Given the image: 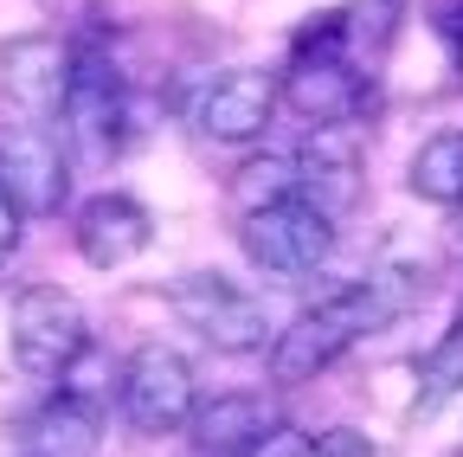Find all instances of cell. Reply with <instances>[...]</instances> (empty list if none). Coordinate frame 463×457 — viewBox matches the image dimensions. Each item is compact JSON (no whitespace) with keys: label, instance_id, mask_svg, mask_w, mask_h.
Segmentation results:
<instances>
[{"label":"cell","instance_id":"8992f818","mask_svg":"<svg viewBox=\"0 0 463 457\" xmlns=\"http://www.w3.org/2000/svg\"><path fill=\"white\" fill-rule=\"evenodd\" d=\"M167 303H174V316H181L206 348H219V355H264L270 348V309L251 297V290H239L232 277H219V271H194V277H181L167 290Z\"/></svg>","mask_w":463,"mask_h":457},{"label":"cell","instance_id":"277c9868","mask_svg":"<svg viewBox=\"0 0 463 457\" xmlns=\"http://www.w3.org/2000/svg\"><path fill=\"white\" fill-rule=\"evenodd\" d=\"M0 187L14 194V206L26 219H52L71 200V148L58 136V123L45 117H0Z\"/></svg>","mask_w":463,"mask_h":457},{"label":"cell","instance_id":"6da1fadb","mask_svg":"<svg viewBox=\"0 0 463 457\" xmlns=\"http://www.w3.org/2000/svg\"><path fill=\"white\" fill-rule=\"evenodd\" d=\"M425 297V271L419 264H373L367 277L341 283L335 297H322L316 309H303L289 328L270 335V386H309L316 374H328L354 341L392 328L405 309Z\"/></svg>","mask_w":463,"mask_h":457},{"label":"cell","instance_id":"44dd1931","mask_svg":"<svg viewBox=\"0 0 463 457\" xmlns=\"http://www.w3.org/2000/svg\"><path fill=\"white\" fill-rule=\"evenodd\" d=\"M431 20H438V33H444V45H450V65H457V78H463V0H438V7H431Z\"/></svg>","mask_w":463,"mask_h":457},{"label":"cell","instance_id":"30bf717a","mask_svg":"<svg viewBox=\"0 0 463 457\" xmlns=\"http://www.w3.org/2000/svg\"><path fill=\"white\" fill-rule=\"evenodd\" d=\"M148 239H155V219H148V206H142L136 194H123V187L90 194V200L78 206V219H71V245H78V258H84L90 271H123L129 258L148 252Z\"/></svg>","mask_w":463,"mask_h":457},{"label":"cell","instance_id":"52a82bcc","mask_svg":"<svg viewBox=\"0 0 463 457\" xmlns=\"http://www.w3.org/2000/svg\"><path fill=\"white\" fill-rule=\"evenodd\" d=\"M239 245L264 277H309L335 252V219L316 213L309 200H277L239 219Z\"/></svg>","mask_w":463,"mask_h":457},{"label":"cell","instance_id":"e0dca14e","mask_svg":"<svg viewBox=\"0 0 463 457\" xmlns=\"http://www.w3.org/2000/svg\"><path fill=\"white\" fill-rule=\"evenodd\" d=\"M463 393V322L431 341V355L419 361V413H438L444 399Z\"/></svg>","mask_w":463,"mask_h":457},{"label":"cell","instance_id":"4fadbf2b","mask_svg":"<svg viewBox=\"0 0 463 457\" xmlns=\"http://www.w3.org/2000/svg\"><path fill=\"white\" fill-rule=\"evenodd\" d=\"M103 438V406H84L71 393H52L45 406L20 425V451L26 457H90Z\"/></svg>","mask_w":463,"mask_h":457},{"label":"cell","instance_id":"7c38bea8","mask_svg":"<svg viewBox=\"0 0 463 457\" xmlns=\"http://www.w3.org/2000/svg\"><path fill=\"white\" fill-rule=\"evenodd\" d=\"M297 200H309L328 219H347L361 206V148L347 123L309 129V142L297 148Z\"/></svg>","mask_w":463,"mask_h":457},{"label":"cell","instance_id":"d6986e66","mask_svg":"<svg viewBox=\"0 0 463 457\" xmlns=\"http://www.w3.org/2000/svg\"><path fill=\"white\" fill-rule=\"evenodd\" d=\"M303 444H309V432L303 425H283V419H270L239 457H303Z\"/></svg>","mask_w":463,"mask_h":457},{"label":"cell","instance_id":"7a4b0ae2","mask_svg":"<svg viewBox=\"0 0 463 457\" xmlns=\"http://www.w3.org/2000/svg\"><path fill=\"white\" fill-rule=\"evenodd\" d=\"M367 90H373V78L354 65L347 7H328L316 20H303V33L289 39V65L277 71V97L309 129H328V123H354L367 109Z\"/></svg>","mask_w":463,"mask_h":457},{"label":"cell","instance_id":"2e32d148","mask_svg":"<svg viewBox=\"0 0 463 457\" xmlns=\"http://www.w3.org/2000/svg\"><path fill=\"white\" fill-rule=\"evenodd\" d=\"M277 200H297V155H251V161H239V175H232V187H225V206L232 213H264V206H277Z\"/></svg>","mask_w":463,"mask_h":457},{"label":"cell","instance_id":"3957f363","mask_svg":"<svg viewBox=\"0 0 463 457\" xmlns=\"http://www.w3.org/2000/svg\"><path fill=\"white\" fill-rule=\"evenodd\" d=\"M58 136H65L71 161H90V167H109L129 142V84L103 52V39L71 45V84H65V103H58Z\"/></svg>","mask_w":463,"mask_h":457},{"label":"cell","instance_id":"7402d4cb","mask_svg":"<svg viewBox=\"0 0 463 457\" xmlns=\"http://www.w3.org/2000/svg\"><path fill=\"white\" fill-rule=\"evenodd\" d=\"M20 233H26V213L14 206V194H7V187H0V264L20 252Z\"/></svg>","mask_w":463,"mask_h":457},{"label":"cell","instance_id":"ac0fdd59","mask_svg":"<svg viewBox=\"0 0 463 457\" xmlns=\"http://www.w3.org/2000/svg\"><path fill=\"white\" fill-rule=\"evenodd\" d=\"M116 374H123V367H109L97 341H84V348H78L65 367H58V393L84 399V406H109V393H116Z\"/></svg>","mask_w":463,"mask_h":457},{"label":"cell","instance_id":"5bb4252c","mask_svg":"<svg viewBox=\"0 0 463 457\" xmlns=\"http://www.w3.org/2000/svg\"><path fill=\"white\" fill-rule=\"evenodd\" d=\"M270 419L277 413H270L264 393H219V399H206V406H194L187 432H194V451L200 457H239Z\"/></svg>","mask_w":463,"mask_h":457},{"label":"cell","instance_id":"8fae6325","mask_svg":"<svg viewBox=\"0 0 463 457\" xmlns=\"http://www.w3.org/2000/svg\"><path fill=\"white\" fill-rule=\"evenodd\" d=\"M65 84H71V45L58 33H26V39H14L0 52V90H7V103L26 109V117L58 123Z\"/></svg>","mask_w":463,"mask_h":457},{"label":"cell","instance_id":"9c48e42d","mask_svg":"<svg viewBox=\"0 0 463 457\" xmlns=\"http://www.w3.org/2000/svg\"><path fill=\"white\" fill-rule=\"evenodd\" d=\"M277 103H283V97H277V71H258V65L219 71V78L200 90V103H194V129H200V142L245 148V142H258V136L270 129Z\"/></svg>","mask_w":463,"mask_h":457},{"label":"cell","instance_id":"603a6c76","mask_svg":"<svg viewBox=\"0 0 463 457\" xmlns=\"http://www.w3.org/2000/svg\"><path fill=\"white\" fill-rule=\"evenodd\" d=\"M450 213H457V239H463V194H457V206H450Z\"/></svg>","mask_w":463,"mask_h":457},{"label":"cell","instance_id":"9a60e30c","mask_svg":"<svg viewBox=\"0 0 463 457\" xmlns=\"http://www.w3.org/2000/svg\"><path fill=\"white\" fill-rule=\"evenodd\" d=\"M405 187L425 206H457L463 194V129H438L412 148V167H405Z\"/></svg>","mask_w":463,"mask_h":457},{"label":"cell","instance_id":"5b68a950","mask_svg":"<svg viewBox=\"0 0 463 457\" xmlns=\"http://www.w3.org/2000/svg\"><path fill=\"white\" fill-rule=\"evenodd\" d=\"M194 406H200V380H194L187 355L161 348V341H142V348L123 361V374H116V413H123L129 432H142V438L187 432Z\"/></svg>","mask_w":463,"mask_h":457},{"label":"cell","instance_id":"ba28073f","mask_svg":"<svg viewBox=\"0 0 463 457\" xmlns=\"http://www.w3.org/2000/svg\"><path fill=\"white\" fill-rule=\"evenodd\" d=\"M90 341V322L78 309L71 290H58V283H26L14 297V361L39 380H58L78 348Z\"/></svg>","mask_w":463,"mask_h":457},{"label":"cell","instance_id":"ffe728a7","mask_svg":"<svg viewBox=\"0 0 463 457\" xmlns=\"http://www.w3.org/2000/svg\"><path fill=\"white\" fill-rule=\"evenodd\" d=\"M303 457H373V444H367V432H354V425H335V432H316V438L303 444Z\"/></svg>","mask_w":463,"mask_h":457}]
</instances>
